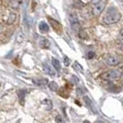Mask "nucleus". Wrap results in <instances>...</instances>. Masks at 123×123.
<instances>
[{"instance_id": "obj_6", "label": "nucleus", "mask_w": 123, "mask_h": 123, "mask_svg": "<svg viewBox=\"0 0 123 123\" xmlns=\"http://www.w3.org/2000/svg\"><path fill=\"white\" fill-rule=\"evenodd\" d=\"M47 18H48V20H49L51 26H52L53 29L55 30V31H56L58 34H61L62 31H63V29H62V25L60 24L57 20H55V19H54V18H52L51 17H47Z\"/></svg>"}, {"instance_id": "obj_2", "label": "nucleus", "mask_w": 123, "mask_h": 123, "mask_svg": "<svg viewBox=\"0 0 123 123\" xmlns=\"http://www.w3.org/2000/svg\"><path fill=\"white\" fill-rule=\"evenodd\" d=\"M121 70L119 69H109L107 71H105L99 76L100 79L105 80H113L115 79H117L121 76Z\"/></svg>"}, {"instance_id": "obj_22", "label": "nucleus", "mask_w": 123, "mask_h": 123, "mask_svg": "<svg viewBox=\"0 0 123 123\" xmlns=\"http://www.w3.org/2000/svg\"><path fill=\"white\" fill-rule=\"evenodd\" d=\"M94 53L93 52H92V51H90V52H88L87 53V55H86V56H87V58L88 59H91V58H93L94 57Z\"/></svg>"}, {"instance_id": "obj_13", "label": "nucleus", "mask_w": 123, "mask_h": 123, "mask_svg": "<svg viewBox=\"0 0 123 123\" xmlns=\"http://www.w3.org/2000/svg\"><path fill=\"white\" fill-rule=\"evenodd\" d=\"M19 5H20L19 0H11L10 1V6L14 9H18Z\"/></svg>"}, {"instance_id": "obj_8", "label": "nucleus", "mask_w": 123, "mask_h": 123, "mask_svg": "<svg viewBox=\"0 0 123 123\" xmlns=\"http://www.w3.org/2000/svg\"><path fill=\"white\" fill-rule=\"evenodd\" d=\"M43 70H44L45 73L49 74V75H51V76H54V75L55 74V70L51 68L48 64H43Z\"/></svg>"}, {"instance_id": "obj_27", "label": "nucleus", "mask_w": 123, "mask_h": 123, "mask_svg": "<svg viewBox=\"0 0 123 123\" xmlns=\"http://www.w3.org/2000/svg\"><path fill=\"white\" fill-rule=\"evenodd\" d=\"M83 123H90V122H89L88 120H84V121H83Z\"/></svg>"}, {"instance_id": "obj_11", "label": "nucleus", "mask_w": 123, "mask_h": 123, "mask_svg": "<svg viewBox=\"0 0 123 123\" xmlns=\"http://www.w3.org/2000/svg\"><path fill=\"white\" fill-rule=\"evenodd\" d=\"M40 45H41V47H42V48L47 49V48H49L50 43L47 39H43V40L41 41V43H40Z\"/></svg>"}, {"instance_id": "obj_10", "label": "nucleus", "mask_w": 123, "mask_h": 123, "mask_svg": "<svg viewBox=\"0 0 123 123\" xmlns=\"http://www.w3.org/2000/svg\"><path fill=\"white\" fill-rule=\"evenodd\" d=\"M16 18H17V15H16V13H10L9 14V16H8V18H7V20H6V23L8 25H11L13 24L15 21H16Z\"/></svg>"}, {"instance_id": "obj_15", "label": "nucleus", "mask_w": 123, "mask_h": 123, "mask_svg": "<svg viewBox=\"0 0 123 123\" xmlns=\"http://www.w3.org/2000/svg\"><path fill=\"white\" fill-rule=\"evenodd\" d=\"M49 88L50 90L55 92V91L58 90V85H57V83L55 82V81H51V82H49Z\"/></svg>"}, {"instance_id": "obj_23", "label": "nucleus", "mask_w": 123, "mask_h": 123, "mask_svg": "<svg viewBox=\"0 0 123 123\" xmlns=\"http://www.w3.org/2000/svg\"><path fill=\"white\" fill-rule=\"evenodd\" d=\"M78 34H79V36H80V38H82V39H83V38H86V33H85V31H83L81 29H80V31H79Z\"/></svg>"}, {"instance_id": "obj_20", "label": "nucleus", "mask_w": 123, "mask_h": 123, "mask_svg": "<svg viewBox=\"0 0 123 123\" xmlns=\"http://www.w3.org/2000/svg\"><path fill=\"white\" fill-rule=\"evenodd\" d=\"M24 22L26 23V25L28 26V27H30L31 28V24H32V20H31V18H25V19H24Z\"/></svg>"}, {"instance_id": "obj_3", "label": "nucleus", "mask_w": 123, "mask_h": 123, "mask_svg": "<svg viewBox=\"0 0 123 123\" xmlns=\"http://www.w3.org/2000/svg\"><path fill=\"white\" fill-rule=\"evenodd\" d=\"M69 22H70V26H71V29L75 33H79V31H80L81 27L79 22V19L78 17L75 13H71L69 14Z\"/></svg>"}, {"instance_id": "obj_17", "label": "nucleus", "mask_w": 123, "mask_h": 123, "mask_svg": "<svg viewBox=\"0 0 123 123\" xmlns=\"http://www.w3.org/2000/svg\"><path fill=\"white\" fill-rule=\"evenodd\" d=\"M59 95H61L63 97H68V91L67 90V88H62L61 91L59 92Z\"/></svg>"}, {"instance_id": "obj_12", "label": "nucleus", "mask_w": 123, "mask_h": 123, "mask_svg": "<svg viewBox=\"0 0 123 123\" xmlns=\"http://www.w3.org/2000/svg\"><path fill=\"white\" fill-rule=\"evenodd\" d=\"M52 64H53V66H54L55 69H56V70H60V68H61V65H60V62L58 61L57 59H55V58H52Z\"/></svg>"}, {"instance_id": "obj_19", "label": "nucleus", "mask_w": 123, "mask_h": 123, "mask_svg": "<svg viewBox=\"0 0 123 123\" xmlns=\"http://www.w3.org/2000/svg\"><path fill=\"white\" fill-rule=\"evenodd\" d=\"M117 41H118L119 43H123V29H121L120 31H119V33H118Z\"/></svg>"}, {"instance_id": "obj_9", "label": "nucleus", "mask_w": 123, "mask_h": 123, "mask_svg": "<svg viewBox=\"0 0 123 123\" xmlns=\"http://www.w3.org/2000/svg\"><path fill=\"white\" fill-rule=\"evenodd\" d=\"M39 30H40V31H42V32H47V31H49V27H48V25H47L46 22L41 21L39 23Z\"/></svg>"}, {"instance_id": "obj_16", "label": "nucleus", "mask_w": 123, "mask_h": 123, "mask_svg": "<svg viewBox=\"0 0 123 123\" xmlns=\"http://www.w3.org/2000/svg\"><path fill=\"white\" fill-rule=\"evenodd\" d=\"M23 40H24V33L22 31H19L18 34L17 35V37H16V41L18 43H21Z\"/></svg>"}, {"instance_id": "obj_24", "label": "nucleus", "mask_w": 123, "mask_h": 123, "mask_svg": "<svg viewBox=\"0 0 123 123\" xmlns=\"http://www.w3.org/2000/svg\"><path fill=\"white\" fill-rule=\"evenodd\" d=\"M55 120H56V123H65L64 122V120L62 119V117H60V116H56Z\"/></svg>"}, {"instance_id": "obj_25", "label": "nucleus", "mask_w": 123, "mask_h": 123, "mask_svg": "<svg viewBox=\"0 0 123 123\" xmlns=\"http://www.w3.org/2000/svg\"><path fill=\"white\" fill-rule=\"evenodd\" d=\"M69 62H70L69 58L67 57V56H65V57H64V63H65V65H66V66H68V65H69Z\"/></svg>"}, {"instance_id": "obj_7", "label": "nucleus", "mask_w": 123, "mask_h": 123, "mask_svg": "<svg viewBox=\"0 0 123 123\" xmlns=\"http://www.w3.org/2000/svg\"><path fill=\"white\" fill-rule=\"evenodd\" d=\"M32 82L38 86H44L48 83V80L46 79H32Z\"/></svg>"}, {"instance_id": "obj_14", "label": "nucleus", "mask_w": 123, "mask_h": 123, "mask_svg": "<svg viewBox=\"0 0 123 123\" xmlns=\"http://www.w3.org/2000/svg\"><path fill=\"white\" fill-rule=\"evenodd\" d=\"M73 68L75 70H77V71H79V72H82L83 71V68L80 66V64H79L77 61L74 62L73 64Z\"/></svg>"}, {"instance_id": "obj_29", "label": "nucleus", "mask_w": 123, "mask_h": 123, "mask_svg": "<svg viewBox=\"0 0 123 123\" xmlns=\"http://www.w3.org/2000/svg\"><path fill=\"white\" fill-rule=\"evenodd\" d=\"M121 48H122V50H123V44L121 45Z\"/></svg>"}, {"instance_id": "obj_26", "label": "nucleus", "mask_w": 123, "mask_h": 123, "mask_svg": "<svg viewBox=\"0 0 123 123\" xmlns=\"http://www.w3.org/2000/svg\"><path fill=\"white\" fill-rule=\"evenodd\" d=\"M100 0H91V3L93 4V5H95V4H97Z\"/></svg>"}, {"instance_id": "obj_18", "label": "nucleus", "mask_w": 123, "mask_h": 123, "mask_svg": "<svg viewBox=\"0 0 123 123\" xmlns=\"http://www.w3.org/2000/svg\"><path fill=\"white\" fill-rule=\"evenodd\" d=\"M25 92H26V91H24V90H21V91L18 92V96H19V100H20L21 104H23V101H24Z\"/></svg>"}, {"instance_id": "obj_28", "label": "nucleus", "mask_w": 123, "mask_h": 123, "mask_svg": "<svg viewBox=\"0 0 123 123\" xmlns=\"http://www.w3.org/2000/svg\"><path fill=\"white\" fill-rule=\"evenodd\" d=\"M95 123H104V122H102V121H96Z\"/></svg>"}, {"instance_id": "obj_21", "label": "nucleus", "mask_w": 123, "mask_h": 123, "mask_svg": "<svg viewBox=\"0 0 123 123\" xmlns=\"http://www.w3.org/2000/svg\"><path fill=\"white\" fill-rule=\"evenodd\" d=\"M84 101H85V103H86V105L90 107V109H92V110H94L93 108H92V103H91V101H90V99L88 98L87 96H85L84 97Z\"/></svg>"}, {"instance_id": "obj_4", "label": "nucleus", "mask_w": 123, "mask_h": 123, "mask_svg": "<svg viewBox=\"0 0 123 123\" xmlns=\"http://www.w3.org/2000/svg\"><path fill=\"white\" fill-rule=\"evenodd\" d=\"M105 5H106V0H100L97 4H95L93 6L92 12L94 15H99L101 12H103V10L105 9Z\"/></svg>"}, {"instance_id": "obj_5", "label": "nucleus", "mask_w": 123, "mask_h": 123, "mask_svg": "<svg viewBox=\"0 0 123 123\" xmlns=\"http://www.w3.org/2000/svg\"><path fill=\"white\" fill-rule=\"evenodd\" d=\"M105 61L110 66H117L121 62V58L117 55H109L105 57Z\"/></svg>"}, {"instance_id": "obj_1", "label": "nucleus", "mask_w": 123, "mask_h": 123, "mask_svg": "<svg viewBox=\"0 0 123 123\" xmlns=\"http://www.w3.org/2000/svg\"><path fill=\"white\" fill-rule=\"evenodd\" d=\"M121 18V14L116 7H109L103 17V22L106 25L117 23Z\"/></svg>"}]
</instances>
